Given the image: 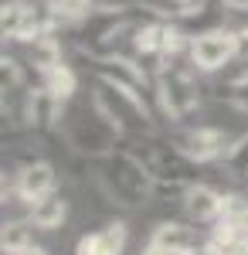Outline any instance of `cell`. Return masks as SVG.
I'll return each instance as SVG.
<instances>
[{
    "label": "cell",
    "instance_id": "cell-1",
    "mask_svg": "<svg viewBox=\"0 0 248 255\" xmlns=\"http://www.w3.org/2000/svg\"><path fill=\"white\" fill-rule=\"evenodd\" d=\"M92 180L119 208L146 204L156 194V184H153L146 160L129 153V150H106V153L92 157Z\"/></svg>",
    "mask_w": 248,
    "mask_h": 255
},
{
    "label": "cell",
    "instance_id": "cell-2",
    "mask_svg": "<svg viewBox=\"0 0 248 255\" xmlns=\"http://www.w3.org/2000/svg\"><path fill=\"white\" fill-rule=\"evenodd\" d=\"M194 65H177V61H160L153 68V96H156V106L160 113L170 119V123H180L187 119L201 106V85L194 79Z\"/></svg>",
    "mask_w": 248,
    "mask_h": 255
},
{
    "label": "cell",
    "instance_id": "cell-3",
    "mask_svg": "<svg viewBox=\"0 0 248 255\" xmlns=\"http://www.w3.org/2000/svg\"><path fill=\"white\" fill-rule=\"evenodd\" d=\"M187 61H191L197 72H221L228 68L231 61H238V41H235V31L228 27H211V31H197L191 41V51H187Z\"/></svg>",
    "mask_w": 248,
    "mask_h": 255
},
{
    "label": "cell",
    "instance_id": "cell-4",
    "mask_svg": "<svg viewBox=\"0 0 248 255\" xmlns=\"http://www.w3.org/2000/svg\"><path fill=\"white\" fill-rule=\"evenodd\" d=\"M228 143H231V136L225 129H218V126H191V129H184L180 136L173 139V146L191 163H197V167L201 163H218L225 157Z\"/></svg>",
    "mask_w": 248,
    "mask_h": 255
},
{
    "label": "cell",
    "instance_id": "cell-5",
    "mask_svg": "<svg viewBox=\"0 0 248 255\" xmlns=\"http://www.w3.org/2000/svg\"><path fill=\"white\" fill-rule=\"evenodd\" d=\"M55 184H58L55 167L48 160H31L14 174V197L24 201V204H34L41 197L55 194Z\"/></svg>",
    "mask_w": 248,
    "mask_h": 255
},
{
    "label": "cell",
    "instance_id": "cell-6",
    "mask_svg": "<svg viewBox=\"0 0 248 255\" xmlns=\"http://www.w3.org/2000/svg\"><path fill=\"white\" fill-rule=\"evenodd\" d=\"M180 204H184V211L191 221L197 225H214L218 218H221V208H225V194L218 191V187H211V184H191L184 197H180Z\"/></svg>",
    "mask_w": 248,
    "mask_h": 255
},
{
    "label": "cell",
    "instance_id": "cell-7",
    "mask_svg": "<svg viewBox=\"0 0 248 255\" xmlns=\"http://www.w3.org/2000/svg\"><path fill=\"white\" fill-rule=\"evenodd\" d=\"M126 242H129V232L123 221H113L106 228H99L92 235H82L75 245V255H123L126 252Z\"/></svg>",
    "mask_w": 248,
    "mask_h": 255
},
{
    "label": "cell",
    "instance_id": "cell-8",
    "mask_svg": "<svg viewBox=\"0 0 248 255\" xmlns=\"http://www.w3.org/2000/svg\"><path fill=\"white\" fill-rule=\"evenodd\" d=\"M153 245H160V249H167L170 255H191L197 252L201 245H197V235H194L191 225H184V221H160L156 228H153L150 235Z\"/></svg>",
    "mask_w": 248,
    "mask_h": 255
},
{
    "label": "cell",
    "instance_id": "cell-9",
    "mask_svg": "<svg viewBox=\"0 0 248 255\" xmlns=\"http://www.w3.org/2000/svg\"><path fill=\"white\" fill-rule=\"evenodd\" d=\"M170 24H173V20H146V24H136V31H133V51L139 55V58L163 61Z\"/></svg>",
    "mask_w": 248,
    "mask_h": 255
},
{
    "label": "cell",
    "instance_id": "cell-10",
    "mask_svg": "<svg viewBox=\"0 0 248 255\" xmlns=\"http://www.w3.org/2000/svg\"><path fill=\"white\" fill-rule=\"evenodd\" d=\"M65 218H68V201L61 194H48L34 201L31 204V211H27V221L38 228V232H55L65 225Z\"/></svg>",
    "mask_w": 248,
    "mask_h": 255
},
{
    "label": "cell",
    "instance_id": "cell-11",
    "mask_svg": "<svg viewBox=\"0 0 248 255\" xmlns=\"http://www.w3.org/2000/svg\"><path fill=\"white\" fill-rule=\"evenodd\" d=\"M65 48H61V41L55 38V34H48V38H38L34 44H27V61H31V68L34 72H51V68H58V65H65Z\"/></svg>",
    "mask_w": 248,
    "mask_h": 255
},
{
    "label": "cell",
    "instance_id": "cell-12",
    "mask_svg": "<svg viewBox=\"0 0 248 255\" xmlns=\"http://www.w3.org/2000/svg\"><path fill=\"white\" fill-rule=\"evenodd\" d=\"M41 89L44 92H51V96L58 99V102H72L78 92V75H75V68L72 65H58V68H51V72H44L41 75Z\"/></svg>",
    "mask_w": 248,
    "mask_h": 255
},
{
    "label": "cell",
    "instance_id": "cell-13",
    "mask_svg": "<svg viewBox=\"0 0 248 255\" xmlns=\"http://www.w3.org/2000/svg\"><path fill=\"white\" fill-rule=\"evenodd\" d=\"M31 245H34V225L31 221H3V232H0L3 255H20Z\"/></svg>",
    "mask_w": 248,
    "mask_h": 255
},
{
    "label": "cell",
    "instance_id": "cell-14",
    "mask_svg": "<svg viewBox=\"0 0 248 255\" xmlns=\"http://www.w3.org/2000/svg\"><path fill=\"white\" fill-rule=\"evenodd\" d=\"M61 27H82L99 10V0H51Z\"/></svg>",
    "mask_w": 248,
    "mask_h": 255
},
{
    "label": "cell",
    "instance_id": "cell-15",
    "mask_svg": "<svg viewBox=\"0 0 248 255\" xmlns=\"http://www.w3.org/2000/svg\"><path fill=\"white\" fill-rule=\"evenodd\" d=\"M221 163L228 167V174L248 177V129H245V133H238V136L228 143V150H225Z\"/></svg>",
    "mask_w": 248,
    "mask_h": 255
},
{
    "label": "cell",
    "instance_id": "cell-16",
    "mask_svg": "<svg viewBox=\"0 0 248 255\" xmlns=\"http://www.w3.org/2000/svg\"><path fill=\"white\" fill-rule=\"evenodd\" d=\"M24 20H27V3H24V0H7V3H3V14H0V31H3V38L17 41Z\"/></svg>",
    "mask_w": 248,
    "mask_h": 255
},
{
    "label": "cell",
    "instance_id": "cell-17",
    "mask_svg": "<svg viewBox=\"0 0 248 255\" xmlns=\"http://www.w3.org/2000/svg\"><path fill=\"white\" fill-rule=\"evenodd\" d=\"M218 99L228 102L231 109H238V113H248V72L225 82V85L218 89Z\"/></svg>",
    "mask_w": 248,
    "mask_h": 255
},
{
    "label": "cell",
    "instance_id": "cell-18",
    "mask_svg": "<svg viewBox=\"0 0 248 255\" xmlns=\"http://www.w3.org/2000/svg\"><path fill=\"white\" fill-rule=\"evenodd\" d=\"M218 221H228L235 232L248 235V201L238 194H225V208H221V218Z\"/></svg>",
    "mask_w": 248,
    "mask_h": 255
},
{
    "label": "cell",
    "instance_id": "cell-19",
    "mask_svg": "<svg viewBox=\"0 0 248 255\" xmlns=\"http://www.w3.org/2000/svg\"><path fill=\"white\" fill-rule=\"evenodd\" d=\"M0 82H3V92H20L24 89V65L10 55L0 58Z\"/></svg>",
    "mask_w": 248,
    "mask_h": 255
},
{
    "label": "cell",
    "instance_id": "cell-20",
    "mask_svg": "<svg viewBox=\"0 0 248 255\" xmlns=\"http://www.w3.org/2000/svg\"><path fill=\"white\" fill-rule=\"evenodd\" d=\"M235 41H238V61H248V27H238Z\"/></svg>",
    "mask_w": 248,
    "mask_h": 255
},
{
    "label": "cell",
    "instance_id": "cell-21",
    "mask_svg": "<svg viewBox=\"0 0 248 255\" xmlns=\"http://www.w3.org/2000/svg\"><path fill=\"white\" fill-rule=\"evenodd\" d=\"M225 252H228V255H248V235H238L235 242H228Z\"/></svg>",
    "mask_w": 248,
    "mask_h": 255
},
{
    "label": "cell",
    "instance_id": "cell-22",
    "mask_svg": "<svg viewBox=\"0 0 248 255\" xmlns=\"http://www.w3.org/2000/svg\"><path fill=\"white\" fill-rule=\"evenodd\" d=\"M221 7H228L231 14H248V0H221Z\"/></svg>",
    "mask_w": 248,
    "mask_h": 255
},
{
    "label": "cell",
    "instance_id": "cell-23",
    "mask_svg": "<svg viewBox=\"0 0 248 255\" xmlns=\"http://www.w3.org/2000/svg\"><path fill=\"white\" fill-rule=\"evenodd\" d=\"M201 255H228V252H225L221 245H214V242H204V245H201Z\"/></svg>",
    "mask_w": 248,
    "mask_h": 255
},
{
    "label": "cell",
    "instance_id": "cell-24",
    "mask_svg": "<svg viewBox=\"0 0 248 255\" xmlns=\"http://www.w3.org/2000/svg\"><path fill=\"white\" fill-rule=\"evenodd\" d=\"M139 255H170V252H167V249H160V245H153V242H146Z\"/></svg>",
    "mask_w": 248,
    "mask_h": 255
},
{
    "label": "cell",
    "instance_id": "cell-25",
    "mask_svg": "<svg viewBox=\"0 0 248 255\" xmlns=\"http://www.w3.org/2000/svg\"><path fill=\"white\" fill-rule=\"evenodd\" d=\"M20 255H48V249H41V245H31L27 252H20Z\"/></svg>",
    "mask_w": 248,
    "mask_h": 255
},
{
    "label": "cell",
    "instance_id": "cell-26",
    "mask_svg": "<svg viewBox=\"0 0 248 255\" xmlns=\"http://www.w3.org/2000/svg\"><path fill=\"white\" fill-rule=\"evenodd\" d=\"M191 255H201V249H197V252H191Z\"/></svg>",
    "mask_w": 248,
    "mask_h": 255
}]
</instances>
